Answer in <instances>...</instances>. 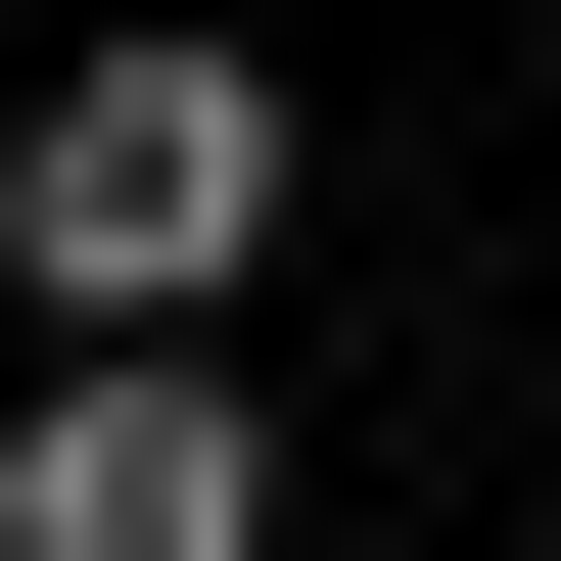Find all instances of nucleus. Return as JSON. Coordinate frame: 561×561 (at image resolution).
I'll return each instance as SVG.
<instances>
[{"label":"nucleus","instance_id":"1","mask_svg":"<svg viewBox=\"0 0 561 561\" xmlns=\"http://www.w3.org/2000/svg\"><path fill=\"white\" fill-rule=\"evenodd\" d=\"M0 280H47V328H234L280 280V94L234 47H94V94L0 140Z\"/></svg>","mask_w":561,"mask_h":561},{"label":"nucleus","instance_id":"2","mask_svg":"<svg viewBox=\"0 0 561 561\" xmlns=\"http://www.w3.org/2000/svg\"><path fill=\"white\" fill-rule=\"evenodd\" d=\"M0 561H280V468H234V375H187V328H94V375L0 421Z\"/></svg>","mask_w":561,"mask_h":561}]
</instances>
